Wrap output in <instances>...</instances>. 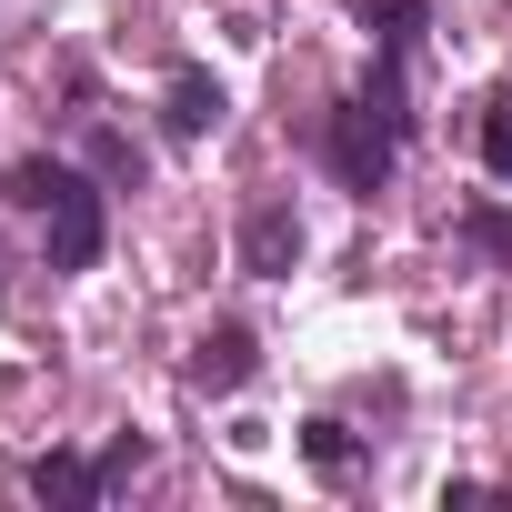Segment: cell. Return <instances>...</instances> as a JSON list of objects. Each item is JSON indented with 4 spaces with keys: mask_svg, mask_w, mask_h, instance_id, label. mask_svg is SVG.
I'll return each mask as SVG.
<instances>
[{
    "mask_svg": "<svg viewBox=\"0 0 512 512\" xmlns=\"http://www.w3.org/2000/svg\"><path fill=\"white\" fill-rule=\"evenodd\" d=\"M11 201L41 211V231H51V272H91V262H101L111 221H101V191H91L81 171H61V161H21V171H11Z\"/></svg>",
    "mask_w": 512,
    "mask_h": 512,
    "instance_id": "1",
    "label": "cell"
},
{
    "mask_svg": "<svg viewBox=\"0 0 512 512\" xmlns=\"http://www.w3.org/2000/svg\"><path fill=\"white\" fill-rule=\"evenodd\" d=\"M392 151H402V131H392L372 101L332 111V171H342L352 191H382V181H392Z\"/></svg>",
    "mask_w": 512,
    "mask_h": 512,
    "instance_id": "2",
    "label": "cell"
},
{
    "mask_svg": "<svg viewBox=\"0 0 512 512\" xmlns=\"http://www.w3.org/2000/svg\"><path fill=\"white\" fill-rule=\"evenodd\" d=\"M292 262H302V221H292V201H262V211L241 221V272L272 282V272H292Z\"/></svg>",
    "mask_w": 512,
    "mask_h": 512,
    "instance_id": "3",
    "label": "cell"
},
{
    "mask_svg": "<svg viewBox=\"0 0 512 512\" xmlns=\"http://www.w3.org/2000/svg\"><path fill=\"white\" fill-rule=\"evenodd\" d=\"M251 372H262V352H251V332H241V322H221V332H201V342H191V392H241Z\"/></svg>",
    "mask_w": 512,
    "mask_h": 512,
    "instance_id": "4",
    "label": "cell"
},
{
    "mask_svg": "<svg viewBox=\"0 0 512 512\" xmlns=\"http://www.w3.org/2000/svg\"><path fill=\"white\" fill-rule=\"evenodd\" d=\"M31 492L61 502V512H91L111 482H101V462H81V452H41V462H31Z\"/></svg>",
    "mask_w": 512,
    "mask_h": 512,
    "instance_id": "5",
    "label": "cell"
},
{
    "mask_svg": "<svg viewBox=\"0 0 512 512\" xmlns=\"http://www.w3.org/2000/svg\"><path fill=\"white\" fill-rule=\"evenodd\" d=\"M161 121H171L181 141H201V131L221 121V81H211V71H171V91H161Z\"/></svg>",
    "mask_w": 512,
    "mask_h": 512,
    "instance_id": "6",
    "label": "cell"
},
{
    "mask_svg": "<svg viewBox=\"0 0 512 512\" xmlns=\"http://www.w3.org/2000/svg\"><path fill=\"white\" fill-rule=\"evenodd\" d=\"M462 241H472V251H492V262H512V211H502V201L462 211Z\"/></svg>",
    "mask_w": 512,
    "mask_h": 512,
    "instance_id": "7",
    "label": "cell"
},
{
    "mask_svg": "<svg viewBox=\"0 0 512 512\" xmlns=\"http://www.w3.org/2000/svg\"><path fill=\"white\" fill-rule=\"evenodd\" d=\"M91 171H101V181H141V151H131L121 131H91Z\"/></svg>",
    "mask_w": 512,
    "mask_h": 512,
    "instance_id": "8",
    "label": "cell"
},
{
    "mask_svg": "<svg viewBox=\"0 0 512 512\" xmlns=\"http://www.w3.org/2000/svg\"><path fill=\"white\" fill-rule=\"evenodd\" d=\"M482 161H492V181H512V101L482 111Z\"/></svg>",
    "mask_w": 512,
    "mask_h": 512,
    "instance_id": "9",
    "label": "cell"
},
{
    "mask_svg": "<svg viewBox=\"0 0 512 512\" xmlns=\"http://www.w3.org/2000/svg\"><path fill=\"white\" fill-rule=\"evenodd\" d=\"M372 31H382V51H412V41H422V0H382Z\"/></svg>",
    "mask_w": 512,
    "mask_h": 512,
    "instance_id": "10",
    "label": "cell"
},
{
    "mask_svg": "<svg viewBox=\"0 0 512 512\" xmlns=\"http://www.w3.org/2000/svg\"><path fill=\"white\" fill-rule=\"evenodd\" d=\"M302 452H312L322 472H342V462H352V442H342V422H312V432H302Z\"/></svg>",
    "mask_w": 512,
    "mask_h": 512,
    "instance_id": "11",
    "label": "cell"
},
{
    "mask_svg": "<svg viewBox=\"0 0 512 512\" xmlns=\"http://www.w3.org/2000/svg\"><path fill=\"white\" fill-rule=\"evenodd\" d=\"M141 462H151V442H131V432H121V442H111V452H101V482H131V472H141Z\"/></svg>",
    "mask_w": 512,
    "mask_h": 512,
    "instance_id": "12",
    "label": "cell"
}]
</instances>
